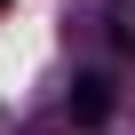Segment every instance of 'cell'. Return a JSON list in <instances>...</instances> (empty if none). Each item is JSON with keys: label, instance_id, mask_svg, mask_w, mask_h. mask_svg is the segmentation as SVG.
<instances>
[{"label": "cell", "instance_id": "1", "mask_svg": "<svg viewBox=\"0 0 135 135\" xmlns=\"http://www.w3.org/2000/svg\"><path fill=\"white\" fill-rule=\"evenodd\" d=\"M103 111H111V80H103V72H88V80L72 88V119H88V127H95Z\"/></svg>", "mask_w": 135, "mask_h": 135}, {"label": "cell", "instance_id": "2", "mask_svg": "<svg viewBox=\"0 0 135 135\" xmlns=\"http://www.w3.org/2000/svg\"><path fill=\"white\" fill-rule=\"evenodd\" d=\"M111 32H119V48L135 56V0H111Z\"/></svg>", "mask_w": 135, "mask_h": 135}]
</instances>
